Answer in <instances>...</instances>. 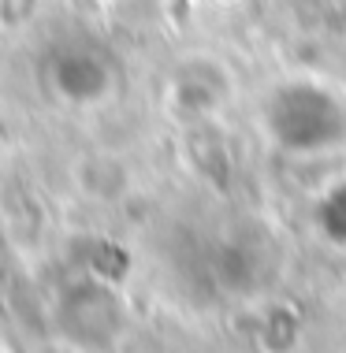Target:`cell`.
<instances>
[{"instance_id": "1", "label": "cell", "mask_w": 346, "mask_h": 353, "mask_svg": "<svg viewBox=\"0 0 346 353\" xmlns=\"http://www.w3.org/2000/svg\"><path fill=\"white\" fill-rule=\"evenodd\" d=\"M265 127L287 152H324L346 141V108L313 82H291L268 97Z\"/></svg>"}, {"instance_id": "2", "label": "cell", "mask_w": 346, "mask_h": 353, "mask_svg": "<svg viewBox=\"0 0 346 353\" xmlns=\"http://www.w3.org/2000/svg\"><path fill=\"white\" fill-rule=\"evenodd\" d=\"M60 323L67 339L82 346H101V342H112V335L119 331V301L101 286H75L60 301Z\"/></svg>"}, {"instance_id": "3", "label": "cell", "mask_w": 346, "mask_h": 353, "mask_svg": "<svg viewBox=\"0 0 346 353\" xmlns=\"http://www.w3.org/2000/svg\"><path fill=\"white\" fill-rule=\"evenodd\" d=\"M316 227L331 245L346 250V183H335L316 205Z\"/></svg>"}]
</instances>
